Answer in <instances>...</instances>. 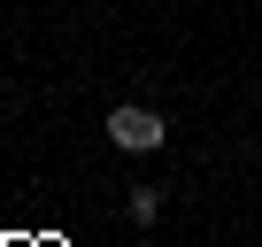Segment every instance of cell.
<instances>
[{
    "label": "cell",
    "instance_id": "cell-1",
    "mask_svg": "<svg viewBox=\"0 0 262 247\" xmlns=\"http://www.w3.org/2000/svg\"><path fill=\"white\" fill-rule=\"evenodd\" d=\"M162 108H139V100H123V108H108V139L123 147V155H155L162 147Z\"/></svg>",
    "mask_w": 262,
    "mask_h": 247
},
{
    "label": "cell",
    "instance_id": "cell-2",
    "mask_svg": "<svg viewBox=\"0 0 262 247\" xmlns=\"http://www.w3.org/2000/svg\"><path fill=\"white\" fill-rule=\"evenodd\" d=\"M162 216V193L155 186H131V224H155Z\"/></svg>",
    "mask_w": 262,
    "mask_h": 247
}]
</instances>
